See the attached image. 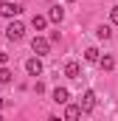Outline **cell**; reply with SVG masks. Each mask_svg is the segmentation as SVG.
I'll return each instance as SVG.
<instances>
[{
    "label": "cell",
    "mask_w": 118,
    "mask_h": 121,
    "mask_svg": "<svg viewBox=\"0 0 118 121\" xmlns=\"http://www.w3.org/2000/svg\"><path fill=\"white\" fill-rule=\"evenodd\" d=\"M6 37H8V39H14V42H17V39H23V37H25V26H23L20 20L8 23V28H6Z\"/></svg>",
    "instance_id": "1"
},
{
    "label": "cell",
    "mask_w": 118,
    "mask_h": 121,
    "mask_svg": "<svg viewBox=\"0 0 118 121\" xmlns=\"http://www.w3.org/2000/svg\"><path fill=\"white\" fill-rule=\"evenodd\" d=\"M31 48H34L37 56H45V54L51 51V39H45V37H34V39H31Z\"/></svg>",
    "instance_id": "2"
},
{
    "label": "cell",
    "mask_w": 118,
    "mask_h": 121,
    "mask_svg": "<svg viewBox=\"0 0 118 121\" xmlns=\"http://www.w3.org/2000/svg\"><path fill=\"white\" fill-rule=\"evenodd\" d=\"M20 11H23V9H20L17 3H8V0L0 3V17H17Z\"/></svg>",
    "instance_id": "3"
},
{
    "label": "cell",
    "mask_w": 118,
    "mask_h": 121,
    "mask_svg": "<svg viewBox=\"0 0 118 121\" xmlns=\"http://www.w3.org/2000/svg\"><path fill=\"white\" fill-rule=\"evenodd\" d=\"M25 73H28V76H39V73H42V59H39V56H31V59L25 62Z\"/></svg>",
    "instance_id": "4"
},
{
    "label": "cell",
    "mask_w": 118,
    "mask_h": 121,
    "mask_svg": "<svg viewBox=\"0 0 118 121\" xmlns=\"http://www.w3.org/2000/svg\"><path fill=\"white\" fill-rule=\"evenodd\" d=\"M79 107H82V113H90V110L96 107V93H93V90H84L82 101H79Z\"/></svg>",
    "instance_id": "5"
},
{
    "label": "cell",
    "mask_w": 118,
    "mask_h": 121,
    "mask_svg": "<svg viewBox=\"0 0 118 121\" xmlns=\"http://www.w3.org/2000/svg\"><path fill=\"white\" fill-rule=\"evenodd\" d=\"M62 118H65V121H79V118H82V107H79V104H67Z\"/></svg>",
    "instance_id": "6"
},
{
    "label": "cell",
    "mask_w": 118,
    "mask_h": 121,
    "mask_svg": "<svg viewBox=\"0 0 118 121\" xmlns=\"http://www.w3.org/2000/svg\"><path fill=\"white\" fill-rule=\"evenodd\" d=\"M79 73H82L79 62H67V65H65V76H67V79H79Z\"/></svg>",
    "instance_id": "7"
},
{
    "label": "cell",
    "mask_w": 118,
    "mask_h": 121,
    "mask_svg": "<svg viewBox=\"0 0 118 121\" xmlns=\"http://www.w3.org/2000/svg\"><path fill=\"white\" fill-rule=\"evenodd\" d=\"M48 20L62 23V20H65V9H62V6H51V11H48Z\"/></svg>",
    "instance_id": "8"
},
{
    "label": "cell",
    "mask_w": 118,
    "mask_h": 121,
    "mask_svg": "<svg viewBox=\"0 0 118 121\" xmlns=\"http://www.w3.org/2000/svg\"><path fill=\"white\" fill-rule=\"evenodd\" d=\"M67 99H70L67 87H56V90H54V101H56V104H67Z\"/></svg>",
    "instance_id": "9"
},
{
    "label": "cell",
    "mask_w": 118,
    "mask_h": 121,
    "mask_svg": "<svg viewBox=\"0 0 118 121\" xmlns=\"http://www.w3.org/2000/svg\"><path fill=\"white\" fill-rule=\"evenodd\" d=\"M31 26H34L37 31H42L45 26H48V17H42V14H34V17H31Z\"/></svg>",
    "instance_id": "10"
},
{
    "label": "cell",
    "mask_w": 118,
    "mask_h": 121,
    "mask_svg": "<svg viewBox=\"0 0 118 121\" xmlns=\"http://www.w3.org/2000/svg\"><path fill=\"white\" fill-rule=\"evenodd\" d=\"M98 65H101V70H113V68H115V59H113L110 54H104V56L98 59Z\"/></svg>",
    "instance_id": "11"
},
{
    "label": "cell",
    "mask_w": 118,
    "mask_h": 121,
    "mask_svg": "<svg viewBox=\"0 0 118 121\" xmlns=\"http://www.w3.org/2000/svg\"><path fill=\"white\" fill-rule=\"evenodd\" d=\"M98 59H101L98 48H87V51H84V62H98Z\"/></svg>",
    "instance_id": "12"
},
{
    "label": "cell",
    "mask_w": 118,
    "mask_h": 121,
    "mask_svg": "<svg viewBox=\"0 0 118 121\" xmlns=\"http://www.w3.org/2000/svg\"><path fill=\"white\" fill-rule=\"evenodd\" d=\"M96 37H98V39H110V37H113L110 26H98V28H96Z\"/></svg>",
    "instance_id": "13"
},
{
    "label": "cell",
    "mask_w": 118,
    "mask_h": 121,
    "mask_svg": "<svg viewBox=\"0 0 118 121\" xmlns=\"http://www.w3.org/2000/svg\"><path fill=\"white\" fill-rule=\"evenodd\" d=\"M11 76H14V73H11L8 68H0V85H8V82H11Z\"/></svg>",
    "instance_id": "14"
},
{
    "label": "cell",
    "mask_w": 118,
    "mask_h": 121,
    "mask_svg": "<svg viewBox=\"0 0 118 121\" xmlns=\"http://www.w3.org/2000/svg\"><path fill=\"white\" fill-rule=\"evenodd\" d=\"M110 20H113V26H118V6H113V11H110Z\"/></svg>",
    "instance_id": "15"
},
{
    "label": "cell",
    "mask_w": 118,
    "mask_h": 121,
    "mask_svg": "<svg viewBox=\"0 0 118 121\" xmlns=\"http://www.w3.org/2000/svg\"><path fill=\"white\" fill-rule=\"evenodd\" d=\"M6 62H8V54H3V51H0V68H6Z\"/></svg>",
    "instance_id": "16"
},
{
    "label": "cell",
    "mask_w": 118,
    "mask_h": 121,
    "mask_svg": "<svg viewBox=\"0 0 118 121\" xmlns=\"http://www.w3.org/2000/svg\"><path fill=\"white\" fill-rule=\"evenodd\" d=\"M48 121H65V118H59V116H51V118H48Z\"/></svg>",
    "instance_id": "17"
},
{
    "label": "cell",
    "mask_w": 118,
    "mask_h": 121,
    "mask_svg": "<svg viewBox=\"0 0 118 121\" xmlns=\"http://www.w3.org/2000/svg\"><path fill=\"white\" fill-rule=\"evenodd\" d=\"M0 107H3V99H0Z\"/></svg>",
    "instance_id": "18"
},
{
    "label": "cell",
    "mask_w": 118,
    "mask_h": 121,
    "mask_svg": "<svg viewBox=\"0 0 118 121\" xmlns=\"http://www.w3.org/2000/svg\"><path fill=\"white\" fill-rule=\"evenodd\" d=\"M67 3H73V0H67Z\"/></svg>",
    "instance_id": "19"
},
{
    "label": "cell",
    "mask_w": 118,
    "mask_h": 121,
    "mask_svg": "<svg viewBox=\"0 0 118 121\" xmlns=\"http://www.w3.org/2000/svg\"><path fill=\"white\" fill-rule=\"evenodd\" d=\"M0 121H3V116H0Z\"/></svg>",
    "instance_id": "20"
}]
</instances>
